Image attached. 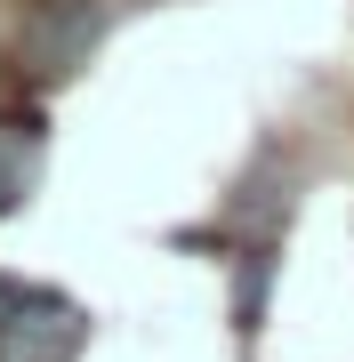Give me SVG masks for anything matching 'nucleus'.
<instances>
[{"label": "nucleus", "mask_w": 354, "mask_h": 362, "mask_svg": "<svg viewBox=\"0 0 354 362\" xmlns=\"http://www.w3.org/2000/svg\"><path fill=\"white\" fill-rule=\"evenodd\" d=\"M89 338V314L73 298H16L0 314V362H73Z\"/></svg>", "instance_id": "1"}, {"label": "nucleus", "mask_w": 354, "mask_h": 362, "mask_svg": "<svg viewBox=\"0 0 354 362\" xmlns=\"http://www.w3.org/2000/svg\"><path fill=\"white\" fill-rule=\"evenodd\" d=\"M113 25V8H89V0H49V8L25 25V65L40 81H57V73H73L81 57L97 49V33Z\"/></svg>", "instance_id": "2"}, {"label": "nucleus", "mask_w": 354, "mask_h": 362, "mask_svg": "<svg viewBox=\"0 0 354 362\" xmlns=\"http://www.w3.org/2000/svg\"><path fill=\"white\" fill-rule=\"evenodd\" d=\"M33 169H40V137L33 121H0V218L33 194Z\"/></svg>", "instance_id": "3"}, {"label": "nucleus", "mask_w": 354, "mask_h": 362, "mask_svg": "<svg viewBox=\"0 0 354 362\" xmlns=\"http://www.w3.org/2000/svg\"><path fill=\"white\" fill-rule=\"evenodd\" d=\"M8 306H16V298H8V290H0V314H8Z\"/></svg>", "instance_id": "4"}]
</instances>
